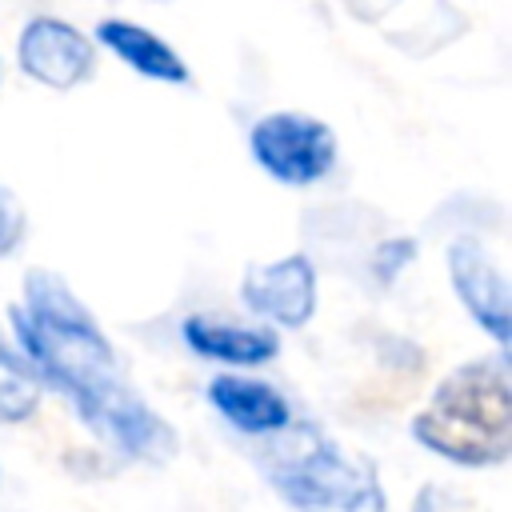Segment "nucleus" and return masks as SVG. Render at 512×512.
I'll use <instances>...</instances> for the list:
<instances>
[{
  "label": "nucleus",
  "instance_id": "nucleus-1",
  "mask_svg": "<svg viewBox=\"0 0 512 512\" xmlns=\"http://www.w3.org/2000/svg\"><path fill=\"white\" fill-rule=\"evenodd\" d=\"M8 320L16 348L36 368L40 384L64 392L76 416L120 456L136 464H168L180 452L176 428L132 388L108 332L64 276L32 268Z\"/></svg>",
  "mask_w": 512,
  "mask_h": 512
},
{
  "label": "nucleus",
  "instance_id": "nucleus-2",
  "mask_svg": "<svg viewBox=\"0 0 512 512\" xmlns=\"http://www.w3.org/2000/svg\"><path fill=\"white\" fill-rule=\"evenodd\" d=\"M412 440L460 468H496L512 456V372L508 352L452 368L408 424Z\"/></svg>",
  "mask_w": 512,
  "mask_h": 512
},
{
  "label": "nucleus",
  "instance_id": "nucleus-3",
  "mask_svg": "<svg viewBox=\"0 0 512 512\" xmlns=\"http://www.w3.org/2000/svg\"><path fill=\"white\" fill-rule=\"evenodd\" d=\"M288 444L264 456L268 484L300 512H388V496L368 460H348L316 428H284Z\"/></svg>",
  "mask_w": 512,
  "mask_h": 512
},
{
  "label": "nucleus",
  "instance_id": "nucleus-4",
  "mask_svg": "<svg viewBox=\"0 0 512 512\" xmlns=\"http://www.w3.org/2000/svg\"><path fill=\"white\" fill-rule=\"evenodd\" d=\"M248 152L276 184L308 188L336 168V132L308 112H268L248 128Z\"/></svg>",
  "mask_w": 512,
  "mask_h": 512
},
{
  "label": "nucleus",
  "instance_id": "nucleus-5",
  "mask_svg": "<svg viewBox=\"0 0 512 512\" xmlns=\"http://www.w3.org/2000/svg\"><path fill=\"white\" fill-rule=\"evenodd\" d=\"M20 72L52 92H72L96 72V40L60 16H32L16 40Z\"/></svg>",
  "mask_w": 512,
  "mask_h": 512
},
{
  "label": "nucleus",
  "instance_id": "nucleus-6",
  "mask_svg": "<svg viewBox=\"0 0 512 512\" xmlns=\"http://www.w3.org/2000/svg\"><path fill=\"white\" fill-rule=\"evenodd\" d=\"M240 300L252 316L272 320L276 328H304L316 316V268L304 252L248 264L240 280Z\"/></svg>",
  "mask_w": 512,
  "mask_h": 512
},
{
  "label": "nucleus",
  "instance_id": "nucleus-7",
  "mask_svg": "<svg viewBox=\"0 0 512 512\" xmlns=\"http://www.w3.org/2000/svg\"><path fill=\"white\" fill-rule=\"evenodd\" d=\"M448 280L460 296V304L468 308V316L496 340L500 352H508L512 340V304H508V280L500 272V264L484 252L480 240H452L448 244Z\"/></svg>",
  "mask_w": 512,
  "mask_h": 512
},
{
  "label": "nucleus",
  "instance_id": "nucleus-8",
  "mask_svg": "<svg viewBox=\"0 0 512 512\" xmlns=\"http://www.w3.org/2000/svg\"><path fill=\"white\" fill-rule=\"evenodd\" d=\"M208 404L236 428L248 436H276L284 428H292V404L288 396L256 376H240V372H220L208 384Z\"/></svg>",
  "mask_w": 512,
  "mask_h": 512
},
{
  "label": "nucleus",
  "instance_id": "nucleus-9",
  "mask_svg": "<svg viewBox=\"0 0 512 512\" xmlns=\"http://www.w3.org/2000/svg\"><path fill=\"white\" fill-rule=\"evenodd\" d=\"M180 336L196 356L232 368H256L276 360L280 352V336L268 324H228L216 316H188L180 324Z\"/></svg>",
  "mask_w": 512,
  "mask_h": 512
},
{
  "label": "nucleus",
  "instance_id": "nucleus-10",
  "mask_svg": "<svg viewBox=\"0 0 512 512\" xmlns=\"http://www.w3.org/2000/svg\"><path fill=\"white\" fill-rule=\"evenodd\" d=\"M96 40L120 64L140 72L144 80H156V84H188L192 80L184 56L164 36H156L152 28H144L136 20H100L96 24Z\"/></svg>",
  "mask_w": 512,
  "mask_h": 512
},
{
  "label": "nucleus",
  "instance_id": "nucleus-11",
  "mask_svg": "<svg viewBox=\"0 0 512 512\" xmlns=\"http://www.w3.org/2000/svg\"><path fill=\"white\" fill-rule=\"evenodd\" d=\"M40 376L16 344L0 336V424H24L40 408Z\"/></svg>",
  "mask_w": 512,
  "mask_h": 512
},
{
  "label": "nucleus",
  "instance_id": "nucleus-12",
  "mask_svg": "<svg viewBox=\"0 0 512 512\" xmlns=\"http://www.w3.org/2000/svg\"><path fill=\"white\" fill-rule=\"evenodd\" d=\"M28 232V216H24V204L16 200V192L0 180V256L16 252L20 240Z\"/></svg>",
  "mask_w": 512,
  "mask_h": 512
},
{
  "label": "nucleus",
  "instance_id": "nucleus-13",
  "mask_svg": "<svg viewBox=\"0 0 512 512\" xmlns=\"http://www.w3.org/2000/svg\"><path fill=\"white\" fill-rule=\"evenodd\" d=\"M412 512H448L444 492H440L436 484H424V488L416 492V500H412Z\"/></svg>",
  "mask_w": 512,
  "mask_h": 512
},
{
  "label": "nucleus",
  "instance_id": "nucleus-14",
  "mask_svg": "<svg viewBox=\"0 0 512 512\" xmlns=\"http://www.w3.org/2000/svg\"><path fill=\"white\" fill-rule=\"evenodd\" d=\"M0 80H4V64H0Z\"/></svg>",
  "mask_w": 512,
  "mask_h": 512
}]
</instances>
